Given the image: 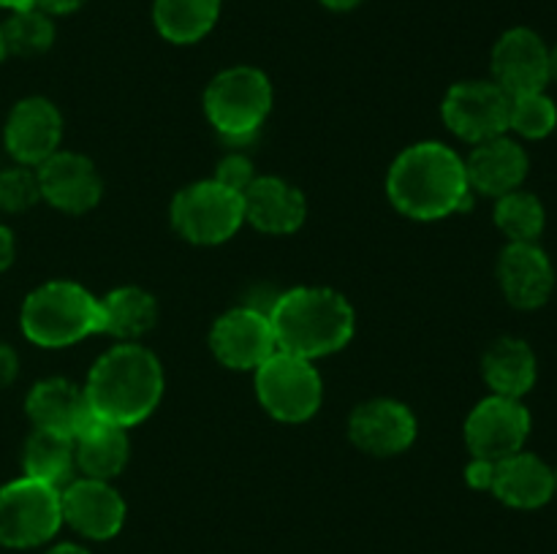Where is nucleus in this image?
<instances>
[{
  "label": "nucleus",
  "instance_id": "f257e3e1",
  "mask_svg": "<svg viewBox=\"0 0 557 554\" xmlns=\"http://www.w3.org/2000/svg\"><path fill=\"white\" fill-rule=\"evenodd\" d=\"M386 193L397 212L413 221L466 212L471 206L466 161L441 141H419L395 158L386 177Z\"/></svg>",
  "mask_w": 557,
  "mask_h": 554
},
{
  "label": "nucleus",
  "instance_id": "f03ea898",
  "mask_svg": "<svg viewBox=\"0 0 557 554\" xmlns=\"http://www.w3.org/2000/svg\"><path fill=\"white\" fill-rule=\"evenodd\" d=\"M82 389L92 416L128 429L145 421L161 402V362L139 342H120L92 364Z\"/></svg>",
  "mask_w": 557,
  "mask_h": 554
},
{
  "label": "nucleus",
  "instance_id": "7ed1b4c3",
  "mask_svg": "<svg viewBox=\"0 0 557 554\" xmlns=\"http://www.w3.org/2000/svg\"><path fill=\"white\" fill-rule=\"evenodd\" d=\"M277 351L299 358L330 356L351 342L354 307L332 288H292L270 307Z\"/></svg>",
  "mask_w": 557,
  "mask_h": 554
},
{
  "label": "nucleus",
  "instance_id": "20e7f679",
  "mask_svg": "<svg viewBox=\"0 0 557 554\" xmlns=\"http://www.w3.org/2000/svg\"><path fill=\"white\" fill-rule=\"evenodd\" d=\"M22 335L38 348H65L101 331V304L71 280H49L22 304Z\"/></svg>",
  "mask_w": 557,
  "mask_h": 554
},
{
  "label": "nucleus",
  "instance_id": "39448f33",
  "mask_svg": "<svg viewBox=\"0 0 557 554\" xmlns=\"http://www.w3.org/2000/svg\"><path fill=\"white\" fill-rule=\"evenodd\" d=\"M272 109V85L264 71L234 65L221 71L205 92V114L212 128L232 144H245L259 134Z\"/></svg>",
  "mask_w": 557,
  "mask_h": 554
},
{
  "label": "nucleus",
  "instance_id": "423d86ee",
  "mask_svg": "<svg viewBox=\"0 0 557 554\" xmlns=\"http://www.w3.org/2000/svg\"><path fill=\"white\" fill-rule=\"evenodd\" d=\"M63 525L60 489L36 478H16L0 487V543L33 549L52 541Z\"/></svg>",
  "mask_w": 557,
  "mask_h": 554
},
{
  "label": "nucleus",
  "instance_id": "0eeeda50",
  "mask_svg": "<svg viewBox=\"0 0 557 554\" xmlns=\"http://www.w3.org/2000/svg\"><path fill=\"white\" fill-rule=\"evenodd\" d=\"M256 394L272 418L286 424L308 421L315 416L324 396L321 375L308 358L275 351L256 367Z\"/></svg>",
  "mask_w": 557,
  "mask_h": 554
},
{
  "label": "nucleus",
  "instance_id": "6e6552de",
  "mask_svg": "<svg viewBox=\"0 0 557 554\" xmlns=\"http://www.w3.org/2000/svg\"><path fill=\"white\" fill-rule=\"evenodd\" d=\"M172 226L194 244H221L245 223L243 193L223 188L215 179H201L180 190L172 201Z\"/></svg>",
  "mask_w": 557,
  "mask_h": 554
},
{
  "label": "nucleus",
  "instance_id": "1a4fd4ad",
  "mask_svg": "<svg viewBox=\"0 0 557 554\" xmlns=\"http://www.w3.org/2000/svg\"><path fill=\"white\" fill-rule=\"evenodd\" d=\"M511 98L493 79L457 81L441 103L446 128L468 144L509 134Z\"/></svg>",
  "mask_w": 557,
  "mask_h": 554
},
{
  "label": "nucleus",
  "instance_id": "9d476101",
  "mask_svg": "<svg viewBox=\"0 0 557 554\" xmlns=\"http://www.w3.org/2000/svg\"><path fill=\"white\" fill-rule=\"evenodd\" d=\"M531 427V411L522 405V400L490 394L468 413L462 432L471 456L500 462L525 449Z\"/></svg>",
  "mask_w": 557,
  "mask_h": 554
},
{
  "label": "nucleus",
  "instance_id": "9b49d317",
  "mask_svg": "<svg viewBox=\"0 0 557 554\" xmlns=\"http://www.w3.org/2000/svg\"><path fill=\"white\" fill-rule=\"evenodd\" d=\"M493 81L506 96L547 90L549 47L531 27H509L490 54Z\"/></svg>",
  "mask_w": 557,
  "mask_h": 554
},
{
  "label": "nucleus",
  "instance_id": "f8f14e48",
  "mask_svg": "<svg viewBox=\"0 0 557 554\" xmlns=\"http://www.w3.org/2000/svg\"><path fill=\"white\" fill-rule=\"evenodd\" d=\"M498 286L517 310H539L555 293V264L539 242H509L498 259Z\"/></svg>",
  "mask_w": 557,
  "mask_h": 554
},
{
  "label": "nucleus",
  "instance_id": "ddd939ff",
  "mask_svg": "<svg viewBox=\"0 0 557 554\" xmlns=\"http://www.w3.org/2000/svg\"><path fill=\"white\" fill-rule=\"evenodd\" d=\"M212 353L228 369H256L277 351L270 315L253 307H234L215 320Z\"/></svg>",
  "mask_w": 557,
  "mask_h": 554
},
{
  "label": "nucleus",
  "instance_id": "4468645a",
  "mask_svg": "<svg viewBox=\"0 0 557 554\" xmlns=\"http://www.w3.org/2000/svg\"><path fill=\"white\" fill-rule=\"evenodd\" d=\"M63 521L79 536L92 541H109L125 525V500L117 489L101 478H76L60 489Z\"/></svg>",
  "mask_w": 557,
  "mask_h": 554
},
{
  "label": "nucleus",
  "instance_id": "2eb2a0df",
  "mask_svg": "<svg viewBox=\"0 0 557 554\" xmlns=\"http://www.w3.org/2000/svg\"><path fill=\"white\" fill-rule=\"evenodd\" d=\"M60 139H63V117L47 98H22L9 112L3 141L11 158L22 166H41L58 152Z\"/></svg>",
  "mask_w": 557,
  "mask_h": 554
},
{
  "label": "nucleus",
  "instance_id": "dca6fc26",
  "mask_svg": "<svg viewBox=\"0 0 557 554\" xmlns=\"http://www.w3.org/2000/svg\"><path fill=\"white\" fill-rule=\"evenodd\" d=\"M41 199L69 215H85L101 201L103 182L90 158L58 150L36 166Z\"/></svg>",
  "mask_w": 557,
  "mask_h": 554
},
{
  "label": "nucleus",
  "instance_id": "f3484780",
  "mask_svg": "<svg viewBox=\"0 0 557 554\" xmlns=\"http://www.w3.org/2000/svg\"><path fill=\"white\" fill-rule=\"evenodd\" d=\"M348 435L364 454L395 456L417 440V416L397 400H370L351 413Z\"/></svg>",
  "mask_w": 557,
  "mask_h": 554
},
{
  "label": "nucleus",
  "instance_id": "a211bd4d",
  "mask_svg": "<svg viewBox=\"0 0 557 554\" xmlns=\"http://www.w3.org/2000/svg\"><path fill=\"white\" fill-rule=\"evenodd\" d=\"M531 172V158L525 147L509 134L473 144L471 155L466 158L468 185L476 193L500 199V196L520 190Z\"/></svg>",
  "mask_w": 557,
  "mask_h": 554
},
{
  "label": "nucleus",
  "instance_id": "6ab92c4d",
  "mask_svg": "<svg viewBox=\"0 0 557 554\" xmlns=\"http://www.w3.org/2000/svg\"><path fill=\"white\" fill-rule=\"evenodd\" d=\"M490 492L509 508H544L555 498V467L547 465L539 454L522 449L495 462V478Z\"/></svg>",
  "mask_w": 557,
  "mask_h": 554
},
{
  "label": "nucleus",
  "instance_id": "aec40b11",
  "mask_svg": "<svg viewBox=\"0 0 557 554\" xmlns=\"http://www.w3.org/2000/svg\"><path fill=\"white\" fill-rule=\"evenodd\" d=\"M245 223L264 234L297 231L308 215L302 190L281 177H256L243 193Z\"/></svg>",
  "mask_w": 557,
  "mask_h": 554
},
{
  "label": "nucleus",
  "instance_id": "412c9836",
  "mask_svg": "<svg viewBox=\"0 0 557 554\" xmlns=\"http://www.w3.org/2000/svg\"><path fill=\"white\" fill-rule=\"evenodd\" d=\"M25 411L36 429H49L69 438H74L76 429L92 416L85 389L65 378H47L33 386L25 400Z\"/></svg>",
  "mask_w": 557,
  "mask_h": 554
},
{
  "label": "nucleus",
  "instance_id": "4be33fe9",
  "mask_svg": "<svg viewBox=\"0 0 557 554\" xmlns=\"http://www.w3.org/2000/svg\"><path fill=\"white\" fill-rule=\"evenodd\" d=\"M482 375L493 394L522 400L536 386V351L522 337H500L484 351Z\"/></svg>",
  "mask_w": 557,
  "mask_h": 554
},
{
  "label": "nucleus",
  "instance_id": "5701e85b",
  "mask_svg": "<svg viewBox=\"0 0 557 554\" xmlns=\"http://www.w3.org/2000/svg\"><path fill=\"white\" fill-rule=\"evenodd\" d=\"M128 435L117 424H109L103 418L90 416L74 435V456L76 467L87 478H109L117 476L128 462Z\"/></svg>",
  "mask_w": 557,
  "mask_h": 554
},
{
  "label": "nucleus",
  "instance_id": "b1692460",
  "mask_svg": "<svg viewBox=\"0 0 557 554\" xmlns=\"http://www.w3.org/2000/svg\"><path fill=\"white\" fill-rule=\"evenodd\" d=\"M101 304V331L117 340L134 342L156 326L158 304L152 293L136 286H123L98 299Z\"/></svg>",
  "mask_w": 557,
  "mask_h": 554
},
{
  "label": "nucleus",
  "instance_id": "393cba45",
  "mask_svg": "<svg viewBox=\"0 0 557 554\" xmlns=\"http://www.w3.org/2000/svg\"><path fill=\"white\" fill-rule=\"evenodd\" d=\"M223 0H152V22L169 43H196L218 25Z\"/></svg>",
  "mask_w": 557,
  "mask_h": 554
},
{
  "label": "nucleus",
  "instance_id": "a878e982",
  "mask_svg": "<svg viewBox=\"0 0 557 554\" xmlns=\"http://www.w3.org/2000/svg\"><path fill=\"white\" fill-rule=\"evenodd\" d=\"M22 467H25L27 478L63 489L65 483H71V473L76 467L74 438L49 432V429H36L22 451Z\"/></svg>",
  "mask_w": 557,
  "mask_h": 554
},
{
  "label": "nucleus",
  "instance_id": "bb28decb",
  "mask_svg": "<svg viewBox=\"0 0 557 554\" xmlns=\"http://www.w3.org/2000/svg\"><path fill=\"white\" fill-rule=\"evenodd\" d=\"M495 226L509 242H539L547 228L544 201L531 190H511L495 199Z\"/></svg>",
  "mask_w": 557,
  "mask_h": 554
},
{
  "label": "nucleus",
  "instance_id": "cd10ccee",
  "mask_svg": "<svg viewBox=\"0 0 557 554\" xmlns=\"http://www.w3.org/2000/svg\"><path fill=\"white\" fill-rule=\"evenodd\" d=\"M5 52L16 58H36L54 43V22L36 5L9 11V20L0 25Z\"/></svg>",
  "mask_w": 557,
  "mask_h": 554
},
{
  "label": "nucleus",
  "instance_id": "c85d7f7f",
  "mask_svg": "<svg viewBox=\"0 0 557 554\" xmlns=\"http://www.w3.org/2000/svg\"><path fill=\"white\" fill-rule=\"evenodd\" d=\"M509 130L520 139L542 141L557 130V103L547 90L522 92L509 101Z\"/></svg>",
  "mask_w": 557,
  "mask_h": 554
},
{
  "label": "nucleus",
  "instance_id": "c756f323",
  "mask_svg": "<svg viewBox=\"0 0 557 554\" xmlns=\"http://www.w3.org/2000/svg\"><path fill=\"white\" fill-rule=\"evenodd\" d=\"M41 201V188H38V174L30 166L3 168L0 172V210L20 215Z\"/></svg>",
  "mask_w": 557,
  "mask_h": 554
},
{
  "label": "nucleus",
  "instance_id": "7c9ffc66",
  "mask_svg": "<svg viewBox=\"0 0 557 554\" xmlns=\"http://www.w3.org/2000/svg\"><path fill=\"white\" fill-rule=\"evenodd\" d=\"M212 179L221 182L223 188L245 193V190L250 188V182L256 179L253 163H250V158L245 155V152H228V155L218 163V172Z\"/></svg>",
  "mask_w": 557,
  "mask_h": 554
},
{
  "label": "nucleus",
  "instance_id": "2f4dec72",
  "mask_svg": "<svg viewBox=\"0 0 557 554\" xmlns=\"http://www.w3.org/2000/svg\"><path fill=\"white\" fill-rule=\"evenodd\" d=\"M493 478H495V462L490 459H479L473 456L466 467V481L471 489H479V492H490L493 489Z\"/></svg>",
  "mask_w": 557,
  "mask_h": 554
},
{
  "label": "nucleus",
  "instance_id": "473e14b6",
  "mask_svg": "<svg viewBox=\"0 0 557 554\" xmlns=\"http://www.w3.org/2000/svg\"><path fill=\"white\" fill-rule=\"evenodd\" d=\"M20 375V356L11 345L0 342V389L14 383V378Z\"/></svg>",
  "mask_w": 557,
  "mask_h": 554
},
{
  "label": "nucleus",
  "instance_id": "72a5a7b5",
  "mask_svg": "<svg viewBox=\"0 0 557 554\" xmlns=\"http://www.w3.org/2000/svg\"><path fill=\"white\" fill-rule=\"evenodd\" d=\"M85 3L87 0H33V5L49 16H69L74 11H79Z\"/></svg>",
  "mask_w": 557,
  "mask_h": 554
},
{
  "label": "nucleus",
  "instance_id": "f704fd0d",
  "mask_svg": "<svg viewBox=\"0 0 557 554\" xmlns=\"http://www.w3.org/2000/svg\"><path fill=\"white\" fill-rule=\"evenodd\" d=\"M14 255H16L14 234L0 223V272H5L11 264H14Z\"/></svg>",
  "mask_w": 557,
  "mask_h": 554
},
{
  "label": "nucleus",
  "instance_id": "c9c22d12",
  "mask_svg": "<svg viewBox=\"0 0 557 554\" xmlns=\"http://www.w3.org/2000/svg\"><path fill=\"white\" fill-rule=\"evenodd\" d=\"M319 3L330 11H351V9H357L362 0H319Z\"/></svg>",
  "mask_w": 557,
  "mask_h": 554
},
{
  "label": "nucleus",
  "instance_id": "e433bc0d",
  "mask_svg": "<svg viewBox=\"0 0 557 554\" xmlns=\"http://www.w3.org/2000/svg\"><path fill=\"white\" fill-rule=\"evenodd\" d=\"M47 554H90L85 546H79V543H58V546L49 549Z\"/></svg>",
  "mask_w": 557,
  "mask_h": 554
},
{
  "label": "nucleus",
  "instance_id": "4c0bfd02",
  "mask_svg": "<svg viewBox=\"0 0 557 554\" xmlns=\"http://www.w3.org/2000/svg\"><path fill=\"white\" fill-rule=\"evenodd\" d=\"M27 5H33V0H0V9H5V11L27 9Z\"/></svg>",
  "mask_w": 557,
  "mask_h": 554
},
{
  "label": "nucleus",
  "instance_id": "58836bf2",
  "mask_svg": "<svg viewBox=\"0 0 557 554\" xmlns=\"http://www.w3.org/2000/svg\"><path fill=\"white\" fill-rule=\"evenodd\" d=\"M549 81H555L557 85V43L555 47H549Z\"/></svg>",
  "mask_w": 557,
  "mask_h": 554
},
{
  "label": "nucleus",
  "instance_id": "ea45409f",
  "mask_svg": "<svg viewBox=\"0 0 557 554\" xmlns=\"http://www.w3.org/2000/svg\"><path fill=\"white\" fill-rule=\"evenodd\" d=\"M5 54H9V52H5V41H3V30H0V63H3V60H5Z\"/></svg>",
  "mask_w": 557,
  "mask_h": 554
},
{
  "label": "nucleus",
  "instance_id": "a19ab883",
  "mask_svg": "<svg viewBox=\"0 0 557 554\" xmlns=\"http://www.w3.org/2000/svg\"><path fill=\"white\" fill-rule=\"evenodd\" d=\"M555 498H557V467H555Z\"/></svg>",
  "mask_w": 557,
  "mask_h": 554
},
{
  "label": "nucleus",
  "instance_id": "79ce46f5",
  "mask_svg": "<svg viewBox=\"0 0 557 554\" xmlns=\"http://www.w3.org/2000/svg\"><path fill=\"white\" fill-rule=\"evenodd\" d=\"M555 134H557V130H555Z\"/></svg>",
  "mask_w": 557,
  "mask_h": 554
}]
</instances>
